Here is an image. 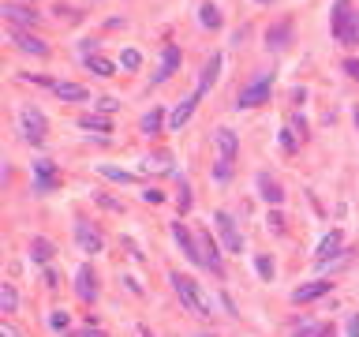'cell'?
I'll return each instance as SVG.
<instances>
[{"label":"cell","mask_w":359,"mask_h":337,"mask_svg":"<svg viewBox=\"0 0 359 337\" xmlns=\"http://www.w3.org/2000/svg\"><path fill=\"white\" fill-rule=\"evenodd\" d=\"M333 38L341 45H359V12L352 8V0L333 4Z\"/></svg>","instance_id":"obj_1"},{"label":"cell","mask_w":359,"mask_h":337,"mask_svg":"<svg viewBox=\"0 0 359 337\" xmlns=\"http://www.w3.org/2000/svg\"><path fill=\"white\" fill-rule=\"evenodd\" d=\"M172 288H176L180 300L187 303V308L195 311V315H210V296H206L202 288H198L187 274H172Z\"/></svg>","instance_id":"obj_2"},{"label":"cell","mask_w":359,"mask_h":337,"mask_svg":"<svg viewBox=\"0 0 359 337\" xmlns=\"http://www.w3.org/2000/svg\"><path fill=\"white\" fill-rule=\"evenodd\" d=\"M217 180H228V173H232V162H236V135L228 132V127H217Z\"/></svg>","instance_id":"obj_3"},{"label":"cell","mask_w":359,"mask_h":337,"mask_svg":"<svg viewBox=\"0 0 359 337\" xmlns=\"http://www.w3.org/2000/svg\"><path fill=\"white\" fill-rule=\"evenodd\" d=\"M269 86H274V75H269V71H266V75H258V79H254V83H251V86H247V90H243V94H239V101H236V105H239V109L262 105V101L269 98Z\"/></svg>","instance_id":"obj_4"},{"label":"cell","mask_w":359,"mask_h":337,"mask_svg":"<svg viewBox=\"0 0 359 337\" xmlns=\"http://www.w3.org/2000/svg\"><path fill=\"white\" fill-rule=\"evenodd\" d=\"M23 135H27L30 142H42L45 139V116H42V109H34V105L23 109Z\"/></svg>","instance_id":"obj_5"},{"label":"cell","mask_w":359,"mask_h":337,"mask_svg":"<svg viewBox=\"0 0 359 337\" xmlns=\"http://www.w3.org/2000/svg\"><path fill=\"white\" fill-rule=\"evenodd\" d=\"M217 232H221V240H225L228 251H243V236H239L236 221L228 218V214H217Z\"/></svg>","instance_id":"obj_6"},{"label":"cell","mask_w":359,"mask_h":337,"mask_svg":"<svg viewBox=\"0 0 359 337\" xmlns=\"http://www.w3.org/2000/svg\"><path fill=\"white\" fill-rule=\"evenodd\" d=\"M75 236H79V247H83V251H101V232L94 229V225H86V221H79L75 225Z\"/></svg>","instance_id":"obj_7"},{"label":"cell","mask_w":359,"mask_h":337,"mask_svg":"<svg viewBox=\"0 0 359 337\" xmlns=\"http://www.w3.org/2000/svg\"><path fill=\"white\" fill-rule=\"evenodd\" d=\"M198 247H206V251H202V266H210L213 274H225V266H221V251H217V244L210 240V232H202Z\"/></svg>","instance_id":"obj_8"},{"label":"cell","mask_w":359,"mask_h":337,"mask_svg":"<svg viewBox=\"0 0 359 337\" xmlns=\"http://www.w3.org/2000/svg\"><path fill=\"white\" fill-rule=\"evenodd\" d=\"M325 292H330V281H307V285H300L296 292H292V300L310 303V300H318V296H325Z\"/></svg>","instance_id":"obj_9"},{"label":"cell","mask_w":359,"mask_h":337,"mask_svg":"<svg viewBox=\"0 0 359 337\" xmlns=\"http://www.w3.org/2000/svg\"><path fill=\"white\" fill-rule=\"evenodd\" d=\"M34 173H38V184H34L38 191H53V188H57V176H53V162H49V158H38Z\"/></svg>","instance_id":"obj_10"},{"label":"cell","mask_w":359,"mask_h":337,"mask_svg":"<svg viewBox=\"0 0 359 337\" xmlns=\"http://www.w3.org/2000/svg\"><path fill=\"white\" fill-rule=\"evenodd\" d=\"M176 68H180V49L176 45H169L161 56V68H157V75H154V83H165L169 75H176Z\"/></svg>","instance_id":"obj_11"},{"label":"cell","mask_w":359,"mask_h":337,"mask_svg":"<svg viewBox=\"0 0 359 337\" xmlns=\"http://www.w3.org/2000/svg\"><path fill=\"white\" fill-rule=\"evenodd\" d=\"M198 98H202V94H191V98H183V105H176V109H172V116H169V124H172V127H176V132H180V127H183V124H187V120H191V112H195V105H198Z\"/></svg>","instance_id":"obj_12"},{"label":"cell","mask_w":359,"mask_h":337,"mask_svg":"<svg viewBox=\"0 0 359 337\" xmlns=\"http://www.w3.org/2000/svg\"><path fill=\"white\" fill-rule=\"evenodd\" d=\"M12 42L19 45L23 53H34V56H45V53H49V45L38 42V38H30V34H23V30H12Z\"/></svg>","instance_id":"obj_13"},{"label":"cell","mask_w":359,"mask_h":337,"mask_svg":"<svg viewBox=\"0 0 359 337\" xmlns=\"http://www.w3.org/2000/svg\"><path fill=\"white\" fill-rule=\"evenodd\" d=\"M217 71H221V56L213 53L210 60H206V68H202V79H198L195 94H206V86H213V83H217Z\"/></svg>","instance_id":"obj_14"},{"label":"cell","mask_w":359,"mask_h":337,"mask_svg":"<svg viewBox=\"0 0 359 337\" xmlns=\"http://www.w3.org/2000/svg\"><path fill=\"white\" fill-rule=\"evenodd\" d=\"M75 292L83 296V300H94V296H98V281H94V270H79V274H75Z\"/></svg>","instance_id":"obj_15"},{"label":"cell","mask_w":359,"mask_h":337,"mask_svg":"<svg viewBox=\"0 0 359 337\" xmlns=\"http://www.w3.org/2000/svg\"><path fill=\"white\" fill-rule=\"evenodd\" d=\"M172 232H176V240H180V247H183V255H187L191 262H202V251L195 247V236H191L183 225H172Z\"/></svg>","instance_id":"obj_16"},{"label":"cell","mask_w":359,"mask_h":337,"mask_svg":"<svg viewBox=\"0 0 359 337\" xmlns=\"http://www.w3.org/2000/svg\"><path fill=\"white\" fill-rule=\"evenodd\" d=\"M4 15H8L12 23H23V27L38 23V12H30V8H23V4H4Z\"/></svg>","instance_id":"obj_17"},{"label":"cell","mask_w":359,"mask_h":337,"mask_svg":"<svg viewBox=\"0 0 359 337\" xmlns=\"http://www.w3.org/2000/svg\"><path fill=\"white\" fill-rule=\"evenodd\" d=\"M53 90H57L64 101H83V98H90V94H86L79 83H53Z\"/></svg>","instance_id":"obj_18"},{"label":"cell","mask_w":359,"mask_h":337,"mask_svg":"<svg viewBox=\"0 0 359 337\" xmlns=\"http://www.w3.org/2000/svg\"><path fill=\"white\" fill-rule=\"evenodd\" d=\"M19 308V292H15V285H0V311H4V315H12V311Z\"/></svg>","instance_id":"obj_19"},{"label":"cell","mask_w":359,"mask_h":337,"mask_svg":"<svg viewBox=\"0 0 359 337\" xmlns=\"http://www.w3.org/2000/svg\"><path fill=\"white\" fill-rule=\"evenodd\" d=\"M292 337H333V334H330V326L310 323V319H307V323H300L296 330H292Z\"/></svg>","instance_id":"obj_20"},{"label":"cell","mask_w":359,"mask_h":337,"mask_svg":"<svg viewBox=\"0 0 359 337\" xmlns=\"http://www.w3.org/2000/svg\"><path fill=\"white\" fill-rule=\"evenodd\" d=\"M337 251H341V232H330V236H322V244H318V262H325Z\"/></svg>","instance_id":"obj_21"},{"label":"cell","mask_w":359,"mask_h":337,"mask_svg":"<svg viewBox=\"0 0 359 337\" xmlns=\"http://www.w3.org/2000/svg\"><path fill=\"white\" fill-rule=\"evenodd\" d=\"M172 162L169 154H154V158H142V173H169Z\"/></svg>","instance_id":"obj_22"},{"label":"cell","mask_w":359,"mask_h":337,"mask_svg":"<svg viewBox=\"0 0 359 337\" xmlns=\"http://www.w3.org/2000/svg\"><path fill=\"white\" fill-rule=\"evenodd\" d=\"M258 188H262V199H266V203H274V206H281V199H284V191L277 188L274 180H266V176H262L258 180Z\"/></svg>","instance_id":"obj_23"},{"label":"cell","mask_w":359,"mask_h":337,"mask_svg":"<svg viewBox=\"0 0 359 337\" xmlns=\"http://www.w3.org/2000/svg\"><path fill=\"white\" fill-rule=\"evenodd\" d=\"M289 30H292L289 23H277V27L269 30V38H266V42L274 45V49H284V42H289Z\"/></svg>","instance_id":"obj_24"},{"label":"cell","mask_w":359,"mask_h":337,"mask_svg":"<svg viewBox=\"0 0 359 337\" xmlns=\"http://www.w3.org/2000/svg\"><path fill=\"white\" fill-rule=\"evenodd\" d=\"M86 68H90L94 71V75H101V79H109V75H113V64H109V60H101V56H86Z\"/></svg>","instance_id":"obj_25"},{"label":"cell","mask_w":359,"mask_h":337,"mask_svg":"<svg viewBox=\"0 0 359 337\" xmlns=\"http://www.w3.org/2000/svg\"><path fill=\"white\" fill-rule=\"evenodd\" d=\"M154 132H161V109H150L142 116V135H154Z\"/></svg>","instance_id":"obj_26"},{"label":"cell","mask_w":359,"mask_h":337,"mask_svg":"<svg viewBox=\"0 0 359 337\" xmlns=\"http://www.w3.org/2000/svg\"><path fill=\"white\" fill-rule=\"evenodd\" d=\"M198 19L206 23V27H221V12L213 4H202V12H198Z\"/></svg>","instance_id":"obj_27"},{"label":"cell","mask_w":359,"mask_h":337,"mask_svg":"<svg viewBox=\"0 0 359 337\" xmlns=\"http://www.w3.org/2000/svg\"><path fill=\"white\" fill-rule=\"evenodd\" d=\"M83 127H86V132H98V135H109V120L105 116H86Z\"/></svg>","instance_id":"obj_28"},{"label":"cell","mask_w":359,"mask_h":337,"mask_svg":"<svg viewBox=\"0 0 359 337\" xmlns=\"http://www.w3.org/2000/svg\"><path fill=\"white\" fill-rule=\"evenodd\" d=\"M101 173H105L109 180H116V184H131V180H135L131 173H124V168H113V165H105V168H101Z\"/></svg>","instance_id":"obj_29"},{"label":"cell","mask_w":359,"mask_h":337,"mask_svg":"<svg viewBox=\"0 0 359 337\" xmlns=\"http://www.w3.org/2000/svg\"><path fill=\"white\" fill-rule=\"evenodd\" d=\"M139 60H142L139 49H124V53H120V64H124L127 71H131V68H139Z\"/></svg>","instance_id":"obj_30"},{"label":"cell","mask_w":359,"mask_h":337,"mask_svg":"<svg viewBox=\"0 0 359 337\" xmlns=\"http://www.w3.org/2000/svg\"><path fill=\"white\" fill-rule=\"evenodd\" d=\"M49 255H53V244H49V240H34V259H49Z\"/></svg>","instance_id":"obj_31"},{"label":"cell","mask_w":359,"mask_h":337,"mask_svg":"<svg viewBox=\"0 0 359 337\" xmlns=\"http://www.w3.org/2000/svg\"><path fill=\"white\" fill-rule=\"evenodd\" d=\"M254 266H258V274H262V277H274V262H269L266 255H262V259L254 262Z\"/></svg>","instance_id":"obj_32"},{"label":"cell","mask_w":359,"mask_h":337,"mask_svg":"<svg viewBox=\"0 0 359 337\" xmlns=\"http://www.w3.org/2000/svg\"><path fill=\"white\" fill-rule=\"evenodd\" d=\"M49 323H53V330H68V315H64V311H60V315H53Z\"/></svg>","instance_id":"obj_33"},{"label":"cell","mask_w":359,"mask_h":337,"mask_svg":"<svg viewBox=\"0 0 359 337\" xmlns=\"http://www.w3.org/2000/svg\"><path fill=\"white\" fill-rule=\"evenodd\" d=\"M345 71H348L352 79H359V60H345Z\"/></svg>","instance_id":"obj_34"},{"label":"cell","mask_w":359,"mask_h":337,"mask_svg":"<svg viewBox=\"0 0 359 337\" xmlns=\"http://www.w3.org/2000/svg\"><path fill=\"white\" fill-rule=\"evenodd\" d=\"M98 105H101V112H113V109H116V101H113V98H101Z\"/></svg>","instance_id":"obj_35"},{"label":"cell","mask_w":359,"mask_h":337,"mask_svg":"<svg viewBox=\"0 0 359 337\" xmlns=\"http://www.w3.org/2000/svg\"><path fill=\"white\" fill-rule=\"evenodd\" d=\"M0 337H19V334H15V326L4 323V326H0Z\"/></svg>","instance_id":"obj_36"},{"label":"cell","mask_w":359,"mask_h":337,"mask_svg":"<svg viewBox=\"0 0 359 337\" xmlns=\"http://www.w3.org/2000/svg\"><path fill=\"white\" fill-rule=\"evenodd\" d=\"M348 334L359 337V319H348Z\"/></svg>","instance_id":"obj_37"},{"label":"cell","mask_w":359,"mask_h":337,"mask_svg":"<svg viewBox=\"0 0 359 337\" xmlns=\"http://www.w3.org/2000/svg\"><path fill=\"white\" fill-rule=\"evenodd\" d=\"M258 4H269V0H258Z\"/></svg>","instance_id":"obj_38"},{"label":"cell","mask_w":359,"mask_h":337,"mask_svg":"<svg viewBox=\"0 0 359 337\" xmlns=\"http://www.w3.org/2000/svg\"><path fill=\"white\" fill-rule=\"evenodd\" d=\"M206 337H210V334H206Z\"/></svg>","instance_id":"obj_39"}]
</instances>
